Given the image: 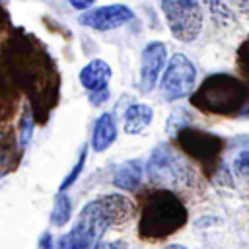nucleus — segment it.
<instances>
[{
    "label": "nucleus",
    "instance_id": "nucleus-1",
    "mask_svg": "<svg viewBox=\"0 0 249 249\" xmlns=\"http://www.w3.org/2000/svg\"><path fill=\"white\" fill-rule=\"evenodd\" d=\"M4 68L25 91L37 123H45L58 103L60 76L45 47L29 33L16 31L4 41Z\"/></svg>",
    "mask_w": 249,
    "mask_h": 249
},
{
    "label": "nucleus",
    "instance_id": "nucleus-2",
    "mask_svg": "<svg viewBox=\"0 0 249 249\" xmlns=\"http://www.w3.org/2000/svg\"><path fill=\"white\" fill-rule=\"evenodd\" d=\"M136 206L128 196L119 193L103 195L80 210L70 231L58 239L56 249H97L105 231L111 226L128 222Z\"/></svg>",
    "mask_w": 249,
    "mask_h": 249
},
{
    "label": "nucleus",
    "instance_id": "nucleus-3",
    "mask_svg": "<svg viewBox=\"0 0 249 249\" xmlns=\"http://www.w3.org/2000/svg\"><path fill=\"white\" fill-rule=\"evenodd\" d=\"M138 237L163 241L177 233L189 220V210L171 189H146L138 195Z\"/></svg>",
    "mask_w": 249,
    "mask_h": 249
},
{
    "label": "nucleus",
    "instance_id": "nucleus-4",
    "mask_svg": "<svg viewBox=\"0 0 249 249\" xmlns=\"http://www.w3.org/2000/svg\"><path fill=\"white\" fill-rule=\"evenodd\" d=\"M191 105L208 115L241 117L249 103V86L231 74H210L189 97Z\"/></svg>",
    "mask_w": 249,
    "mask_h": 249
},
{
    "label": "nucleus",
    "instance_id": "nucleus-5",
    "mask_svg": "<svg viewBox=\"0 0 249 249\" xmlns=\"http://www.w3.org/2000/svg\"><path fill=\"white\" fill-rule=\"evenodd\" d=\"M146 171L148 179L156 185H161V189L189 185L193 181L191 165L177 152H173V148L167 142H161L152 150Z\"/></svg>",
    "mask_w": 249,
    "mask_h": 249
},
{
    "label": "nucleus",
    "instance_id": "nucleus-6",
    "mask_svg": "<svg viewBox=\"0 0 249 249\" xmlns=\"http://www.w3.org/2000/svg\"><path fill=\"white\" fill-rule=\"evenodd\" d=\"M179 148L189 156L193 158L195 161L200 163L202 171L212 177L214 171H218L220 167V156L224 152V138L218 136V134H212L208 130H200V128H195V126H189L185 130H181L177 136H175Z\"/></svg>",
    "mask_w": 249,
    "mask_h": 249
},
{
    "label": "nucleus",
    "instance_id": "nucleus-7",
    "mask_svg": "<svg viewBox=\"0 0 249 249\" xmlns=\"http://www.w3.org/2000/svg\"><path fill=\"white\" fill-rule=\"evenodd\" d=\"M161 12L171 35L181 43H191L202 29V8L198 0H161Z\"/></svg>",
    "mask_w": 249,
    "mask_h": 249
},
{
    "label": "nucleus",
    "instance_id": "nucleus-8",
    "mask_svg": "<svg viewBox=\"0 0 249 249\" xmlns=\"http://www.w3.org/2000/svg\"><path fill=\"white\" fill-rule=\"evenodd\" d=\"M196 82V68L185 54L177 53L169 58L165 72L160 80V91L163 99L177 101L187 95H193V88Z\"/></svg>",
    "mask_w": 249,
    "mask_h": 249
},
{
    "label": "nucleus",
    "instance_id": "nucleus-9",
    "mask_svg": "<svg viewBox=\"0 0 249 249\" xmlns=\"http://www.w3.org/2000/svg\"><path fill=\"white\" fill-rule=\"evenodd\" d=\"M134 12L124 4H107L93 10H88L78 18V21L93 31H111L128 21H132Z\"/></svg>",
    "mask_w": 249,
    "mask_h": 249
},
{
    "label": "nucleus",
    "instance_id": "nucleus-10",
    "mask_svg": "<svg viewBox=\"0 0 249 249\" xmlns=\"http://www.w3.org/2000/svg\"><path fill=\"white\" fill-rule=\"evenodd\" d=\"M167 60V49L161 41H150L140 54V80H138V89L142 93H150L158 80L163 66Z\"/></svg>",
    "mask_w": 249,
    "mask_h": 249
},
{
    "label": "nucleus",
    "instance_id": "nucleus-11",
    "mask_svg": "<svg viewBox=\"0 0 249 249\" xmlns=\"http://www.w3.org/2000/svg\"><path fill=\"white\" fill-rule=\"evenodd\" d=\"M111 74H113V70L103 58H93L80 70V84L89 93L103 91V89H109Z\"/></svg>",
    "mask_w": 249,
    "mask_h": 249
},
{
    "label": "nucleus",
    "instance_id": "nucleus-12",
    "mask_svg": "<svg viewBox=\"0 0 249 249\" xmlns=\"http://www.w3.org/2000/svg\"><path fill=\"white\" fill-rule=\"evenodd\" d=\"M117 140V123L113 113H101L91 130V140L89 146L93 152H105L113 142Z\"/></svg>",
    "mask_w": 249,
    "mask_h": 249
},
{
    "label": "nucleus",
    "instance_id": "nucleus-13",
    "mask_svg": "<svg viewBox=\"0 0 249 249\" xmlns=\"http://www.w3.org/2000/svg\"><path fill=\"white\" fill-rule=\"evenodd\" d=\"M142 173H144V167H142V161L140 160H126L124 163H121L113 175V185L117 189H123V191H136L142 183Z\"/></svg>",
    "mask_w": 249,
    "mask_h": 249
},
{
    "label": "nucleus",
    "instance_id": "nucleus-14",
    "mask_svg": "<svg viewBox=\"0 0 249 249\" xmlns=\"http://www.w3.org/2000/svg\"><path fill=\"white\" fill-rule=\"evenodd\" d=\"M154 119V111L146 103H130L124 109V132L126 134H140Z\"/></svg>",
    "mask_w": 249,
    "mask_h": 249
},
{
    "label": "nucleus",
    "instance_id": "nucleus-15",
    "mask_svg": "<svg viewBox=\"0 0 249 249\" xmlns=\"http://www.w3.org/2000/svg\"><path fill=\"white\" fill-rule=\"evenodd\" d=\"M35 123H37V119H35V115H33L31 105L27 103V105L23 107V111H21L19 126H18V148H19L21 152L25 150V146H27V144L31 142V138H33Z\"/></svg>",
    "mask_w": 249,
    "mask_h": 249
},
{
    "label": "nucleus",
    "instance_id": "nucleus-16",
    "mask_svg": "<svg viewBox=\"0 0 249 249\" xmlns=\"http://www.w3.org/2000/svg\"><path fill=\"white\" fill-rule=\"evenodd\" d=\"M72 216V202L66 193H56L51 212V224L53 226H64Z\"/></svg>",
    "mask_w": 249,
    "mask_h": 249
},
{
    "label": "nucleus",
    "instance_id": "nucleus-17",
    "mask_svg": "<svg viewBox=\"0 0 249 249\" xmlns=\"http://www.w3.org/2000/svg\"><path fill=\"white\" fill-rule=\"evenodd\" d=\"M193 119H191V113L185 109V107H179V109H175V111H171V115L167 117V124H165V132L169 134V136H177L181 130H185V128H189Z\"/></svg>",
    "mask_w": 249,
    "mask_h": 249
},
{
    "label": "nucleus",
    "instance_id": "nucleus-18",
    "mask_svg": "<svg viewBox=\"0 0 249 249\" xmlns=\"http://www.w3.org/2000/svg\"><path fill=\"white\" fill-rule=\"evenodd\" d=\"M235 64L239 70V76L243 78V82L249 86V35L241 41V45L235 51Z\"/></svg>",
    "mask_w": 249,
    "mask_h": 249
},
{
    "label": "nucleus",
    "instance_id": "nucleus-19",
    "mask_svg": "<svg viewBox=\"0 0 249 249\" xmlns=\"http://www.w3.org/2000/svg\"><path fill=\"white\" fill-rule=\"evenodd\" d=\"M86 156H88V146L84 144L82 146V150H80V156H78V161L74 163V167H72V171L62 179V183H60V187H58V193H64L66 189H70L76 181H78V177H80V173H82V169H84V163H86Z\"/></svg>",
    "mask_w": 249,
    "mask_h": 249
},
{
    "label": "nucleus",
    "instance_id": "nucleus-20",
    "mask_svg": "<svg viewBox=\"0 0 249 249\" xmlns=\"http://www.w3.org/2000/svg\"><path fill=\"white\" fill-rule=\"evenodd\" d=\"M233 171L239 177L249 179V150H243L237 154V158L233 160Z\"/></svg>",
    "mask_w": 249,
    "mask_h": 249
},
{
    "label": "nucleus",
    "instance_id": "nucleus-21",
    "mask_svg": "<svg viewBox=\"0 0 249 249\" xmlns=\"http://www.w3.org/2000/svg\"><path fill=\"white\" fill-rule=\"evenodd\" d=\"M109 89H103V91H95V93H88V99H89V103L91 105H95V107H99V105H103L107 99H109Z\"/></svg>",
    "mask_w": 249,
    "mask_h": 249
},
{
    "label": "nucleus",
    "instance_id": "nucleus-22",
    "mask_svg": "<svg viewBox=\"0 0 249 249\" xmlns=\"http://www.w3.org/2000/svg\"><path fill=\"white\" fill-rule=\"evenodd\" d=\"M97 249H128V245H126L123 239H115V241H107V243H101Z\"/></svg>",
    "mask_w": 249,
    "mask_h": 249
},
{
    "label": "nucleus",
    "instance_id": "nucleus-23",
    "mask_svg": "<svg viewBox=\"0 0 249 249\" xmlns=\"http://www.w3.org/2000/svg\"><path fill=\"white\" fill-rule=\"evenodd\" d=\"M68 2H70V6H72L74 10H88V8L93 6L95 0H68Z\"/></svg>",
    "mask_w": 249,
    "mask_h": 249
},
{
    "label": "nucleus",
    "instance_id": "nucleus-24",
    "mask_svg": "<svg viewBox=\"0 0 249 249\" xmlns=\"http://www.w3.org/2000/svg\"><path fill=\"white\" fill-rule=\"evenodd\" d=\"M39 249H53V235L47 231L41 235V241H39Z\"/></svg>",
    "mask_w": 249,
    "mask_h": 249
},
{
    "label": "nucleus",
    "instance_id": "nucleus-25",
    "mask_svg": "<svg viewBox=\"0 0 249 249\" xmlns=\"http://www.w3.org/2000/svg\"><path fill=\"white\" fill-rule=\"evenodd\" d=\"M233 4H235L241 12H249V0H233Z\"/></svg>",
    "mask_w": 249,
    "mask_h": 249
},
{
    "label": "nucleus",
    "instance_id": "nucleus-26",
    "mask_svg": "<svg viewBox=\"0 0 249 249\" xmlns=\"http://www.w3.org/2000/svg\"><path fill=\"white\" fill-rule=\"evenodd\" d=\"M165 249H187V247H183V245H179V243H171V245H167Z\"/></svg>",
    "mask_w": 249,
    "mask_h": 249
},
{
    "label": "nucleus",
    "instance_id": "nucleus-27",
    "mask_svg": "<svg viewBox=\"0 0 249 249\" xmlns=\"http://www.w3.org/2000/svg\"><path fill=\"white\" fill-rule=\"evenodd\" d=\"M241 117H245V119H249V103L245 105V109L241 111Z\"/></svg>",
    "mask_w": 249,
    "mask_h": 249
},
{
    "label": "nucleus",
    "instance_id": "nucleus-28",
    "mask_svg": "<svg viewBox=\"0 0 249 249\" xmlns=\"http://www.w3.org/2000/svg\"><path fill=\"white\" fill-rule=\"evenodd\" d=\"M208 2H210V4H214V2H218V4H220V0H208Z\"/></svg>",
    "mask_w": 249,
    "mask_h": 249
},
{
    "label": "nucleus",
    "instance_id": "nucleus-29",
    "mask_svg": "<svg viewBox=\"0 0 249 249\" xmlns=\"http://www.w3.org/2000/svg\"><path fill=\"white\" fill-rule=\"evenodd\" d=\"M4 2H8V0H4Z\"/></svg>",
    "mask_w": 249,
    "mask_h": 249
}]
</instances>
